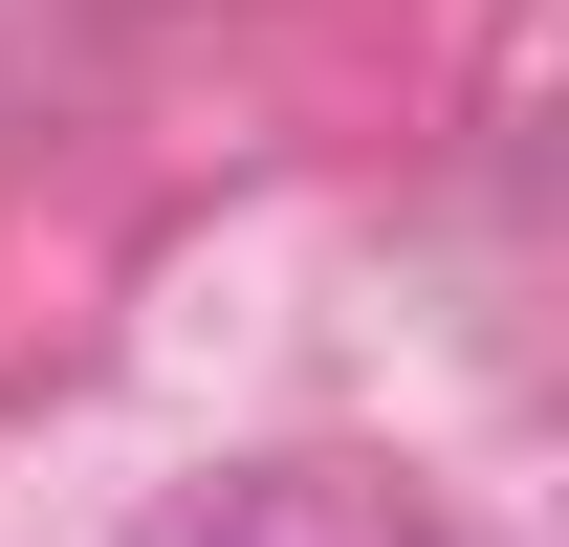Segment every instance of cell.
<instances>
[{
    "label": "cell",
    "instance_id": "cell-1",
    "mask_svg": "<svg viewBox=\"0 0 569 547\" xmlns=\"http://www.w3.org/2000/svg\"><path fill=\"white\" fill-rule=\"evenodd\" d=\"M176 547H438V504L395 460H241Z\"/></svg>",
    "mask_w": 569,
    "mask_h": 547
}]
</instances>
